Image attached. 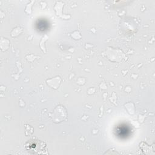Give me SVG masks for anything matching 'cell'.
Returning <instances> with one entry per match:
<instances>
[{
  "label": "cell",
  "instance_id": "1",
  "mask_svg": "<svg viewBox=\"0 0 155 155\" xmlns=\"http://www.w3.org/2000/svg\"><path fill=\"white\" fill-rule=\"evenodd\" d=\"M25 148L33 154H45L47 151L45 143L40 140L32 139L28 142L25 145Z\"/></svg>",
  "mask_w": 155,
  "mask_h": 155
}]
</instances>
